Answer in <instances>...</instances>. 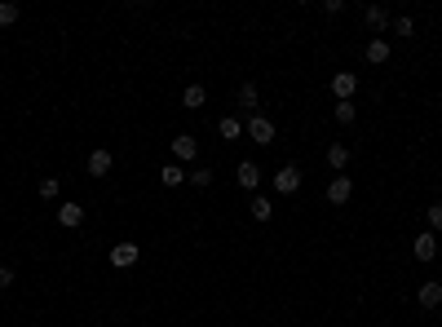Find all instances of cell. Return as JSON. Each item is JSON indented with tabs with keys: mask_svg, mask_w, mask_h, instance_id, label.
<instances>
[{
	"mask_svg": "<svg viewBox=\"0 0 442 327\" xmlns=\"http://www.w3.org/2000/svg\"><path fill=\"white\" fill-rule=\"evenodd\" d=\"M270 186H274V195H296V190H301V168H296V164H283L279 173L270 177Z\"/></svg>",
	"mask_w": 442,
	"mask_h": 327,
	"instance_id": "cell-1",
	"label": "cell"
},
{
	"mask_svg": "<svg viewBox=\"0 0 442 327\" xmlns=\"http://www.w3.org/2000/svg\"><path fill=\"white\" fill-rule=\"evenodd\" d=\"M244 133L257 142V146H270V142H274V133H279V128H274V119H270V115H261V111H257V115L244 124Z\"/></svg>",
	"mask_w": 442,
	"mask_h": 327,
	"instance_id": "cell-2",
	"label": "cell"
},
{
	"mask_svg": "<svg viewBox=\"0 0 442 327\" xmlns=\"http://www.w3.org/2000/svg\"><path fill=\"white\" fill-rule=\"evenodd\" d=\"M328 89H332V98H337V102H354L358 76H354V71H337V76L328 80Z\"/></svg>",
	"mask_w": 442,
	"mask_h": 327,
	"instance_id": "cell-3",
	"label": "cell"
},
{
	"mask_svg": "<svg viewBox=\"0 0 442 327\" xmlns=\"http://www.w3.org/2000/svg\"><path fill=\"white\" fill-rule=\"evenodd\" d=\"M199 160V142L190 133H177L173 137V164H195Z\"/></svg>",
	"mask_w": 442,
	"mask_h": 327,
	"instance_id": "cell-4",
	"label": "cell"
},
{
	"mask_svg": "<svg viewBox=\"0 0 442 327\" xmlns=\"http://www.w3.org/2000/svg\"><path fill=\"white\" fill-rule=\"evenodd\" d=\"M261 177H266V173H261V168H257L253 160H244V164H239V168H235V181H239V186H244V190H248V195H257V186H261Z\"/></svg>",
	"mask_w": 442,
	"mask_h": 327,
	"instance_id": "cell-5",
	"label": "cell"
},
{
	"mask_svg": "<svg viewBox=\"0 0 442 327\" xmlns=\"http://www.w3.org/2000/svg\"><path fill=\"white\" fill-rule=\"evenodd\" d=\"M411 257H416V261H434V257H438V235H434V230L416 235V244H411Z\"/></svg>",
	"mask_w": 442,
	"mask_h": 327,
	"instance_id": "cell-6",
	"label": "cell"
},
{
	"mask_svg": "<svg viewBox=\"0 0 442 327\" xmlns=\"http://www.w3.org/2000/svg\"><path fill=\"white\" fill-rule=\"evenodd\" d=\"M137 257H142L137 244H115V248H111V265H115V270H128V265H137Z\"/></svg>",
	"mask_w": 442,
	"mask_h": 327,
	"instance_id": "cell-7",
	"label": "cell"
},
{
	"mask_svg": "<svg viewBox=\"0 0 442 327\" xmlns=\"http://www.w3.org/2000/svg\"><path fill=\"white\" fill-rule=\"evenodd\" d=\"M350 195H354V181L350 177H332L328 181V203H350Z\"/></svg>",
	"mask_w": 442,
	"mask_h": 327,
	"instance_id": "cell-8",
	"label": "cell"
},
{
	"mask_svg": "<svg viewBox=\"0 0 442 327\" xmlns=\"http://www.w3.org/2000/svg\"><path fill=\"white\" fill-rule=\"evenodd\" d=\"M345 164H350V146H345V142H328V168L341 177Z\"/></svg>",
	"mask_w": 442,
	"mask_h": 327,
	"instance_id": "cell-9",
	"label": "cell"
},
{
	"mask_svg": "<svg viewBox=\"0 0 442 327\" xmlns=\"http://www.w3.org/2000/svg\"><path fill=\"white\" fill-rule=\"evenodd\" d=\"M363 22H367L372 31H385L393 18H389V9H385V5H367V9H363Z\"/></svg>",
	"mask_w": 442,
	"mask_h": 327,
	"instance_id": "cell-10",
	"label": "cell"
},
{
	"mask_svg": "<svg viewBox=\"0 0 442 327\" xmlns=\"http://www.w3.org/2000/svg\"><path fill=\"white\" fill-rule=\"evenodd\" d=\"M363 58H367L372 67L389 62V40H380V35H372V40H367V49H363Z\"/></svg>",
	"mask_w": 442,
	"mask_h": 327,
	"instance_id": "cell-11",
	"label": "cell"
},
{
	"mask_svg": "<svg viewBox=\"0 0 442 327\" xmlns=\"http://www.w3.org/2000/svg\"><path fill=\"white\" fill-rule=\"evenodd\" d=\"M111 168H115V155L111 151H93L89 155V177H106Z\"/></svg>",
	"mask_w": 442,
	"mask_h": 327,
	"instance_id": "cell-12",
	"label": "cell"
},
{
	"mask_svg": "<svg viewBox=\"0 0 442 327\" xmlns=\"http://www.w3.org/2000/svg\"><path fill=\"white\" fill-rule=\"evenodd\" d=\"M204 102H208V89H204V84H186V93H182V106H186V111H199Z\"/></svg>",
	"mask_w": 442,
	"mask_h": 327,
	"instance_id": "cell-13",
	"label": "cell"
},
{
	"mask_svg": "<svg viewBox=\"0 0 442 327\" xmlns=\"http://www.w3.org/2000/svg\"><path fill=\"white\" fill-rule=\"evenodd\" d=\"M416 301H420L425 310H438V305H442V283H420V292H416Z\"/></svg>",
	"mask_w": 442,
	"mask_h": 327,
	"instance_id": "cell-14",
	"label": "cell"
},
{
	"mask_svg": "<svg viewBox=\"0 0 442 327\" xmlns=\"http://www.w3.org/2000/svg\"><path fill=\"white\" fill-rule=\"evenodd\" d=\"M80 221H85V208H80V203H62V208H58V226L76 230Z\"/></svg>",
	"mask_w": 442,
	"mask_h": 327,
	"instance_id": "cell-15",
	"label": "cell"
},
{
	"mask_svg": "<svg viewBox=\"0 0 442 327\" xmlns=\"http://www.w3.org/2000/svg\"><path fill=\"white\" fill-rule=\"evenodd\" d=\"M212 177H217V173H212L208 164H195V168H190V173H186V181H190V186H195V190H208V186H212Z\"/></svg>",
	"mask_w": 442,
	"mask_h": 327,
	"instance_id": "cell-16",
	"label": "cell"
},
{
	"mask_svg": "<svg viewBox=\"0 0 442 327\" xmlns=\"http://www.w3.org/2000/svg\"><path fill=\"white\" fill-rule=\"evenodd\" d=\"M239 133H244V119H239V115H221V119H217V137H226V142H235Z\"/></svg>",
	"mask_w": 442,
	"mask_h": 327,
	"instance_id": "cell-17",
	"label": "cell"
},
{
	"mask_svg": "<svg viewBox=\"0 0 442 327\" xmlns=\"http://www.w3.org/2000/svg\"><path fill=\"white\" fill-rule=\"evenodd\" d=\"M160 181H164L169 190H177V186L186 181V168H182V164H164V168H160Z\"/></svg>",
	"mask_w": 442,
	"mask_h": 327,
	"instance_id": "cell-18",
	"label": "cell"
},
{
	"mask_svg": "<svg viewBox=\"0 0 442 327\" xmlns=\"http://www.w3.org/2000/svg\"><path fill=\"white\" fill-rule=\"evenodd\" d=\"M248 212H253L257 221H270V217H274V203H270L266 195H253V203H248Z\"/></svg>",
	"mask_w": 442,
	"mask_h": 327,
	"instance_id": "cell-19",
	"label": "cell"
},
{
	"mask_svg": "<svg viewBox=\"0 0 442 327\" xmlns=\"http://www.w3.org/2000/svg\"><path fill=\"white\" fill-rule=\"evenodd\" d=\"M239 106H248V111L257 115V84L248 80V84H239Z\"/></svg>",
	"mask_w": 442,
	"mask_h": 327,
	"instance_id": "cell-20",
	"label": "cell"
},
{
	"mask_svg": "<svg viewBox=\"0 0 442 327\" xmlns=\"http://www.w3.org/2000/svg\"><path fill=\"white\" fill-rule=\"evenodd\" d=\"M332 115H337V124H354V119H358V106H354V102H337V111H332Z\"/></svg>",
	"mask_w": 442,
	"mask_h": 327,
	"instance_id": "cell-21",
	"label": "cell"
},
{
	"mask_svg": "<svg viewBox=\"0 0 442 327\" xmlns=\"http://www.w3.org/2000/svg\"><path fill=\"white\" fill-rule=\"evenodd\" d=\"M18 22V5L14 0H0V27H14Z\"/></svg>",
	"mask_w": 442,
	"mask_h": 327,
	"instance_id": "cell-22",
	"label": "cell"
},
{
	"mask_svg": "<svg viewBox=\"0 0 442 327\" xmlns=\"http://www.w3.org/2000/svg\"><path fill=\"white\" fill-rule=\"evenodd\" d=\"M58 190H62V181H58V177H44L40 181V199H58Z\"/></svg>",
	"mask_w": 442,
	"mask_h": 327,
	"instance_id": "cell-23",
	"label": "cell"
},
{
	"mask_svg": "<svg viewBox=\"0 0 442 327\" xmlns=\"http://www.w3.org/2000/svg\"><path fill=\"white\" fill-rule=\"evenodd\" d=\"M425 217H429V230H434V235H442V203H434Z\"/></svg>",
	"mask_w": 442,
	"mask_h": 327,
	"instance_id": "cell-24",
	"label": "cell"
},
{
	"mask_svg": "<svg viewBox=\"0 0 442 327\" xmlns=\"http://www.w3.org/2000/svg\"><path fill=\"white\" fill-rule=\"evenodd\" d=\"M393 31H398V35H411V31H416V22H411L407 14H398V18H393Z\"/></svg>",
	"mask_w": 442,
	"mask_h": 327,
	"instance_id": "cell-25",
	"label": "cell"
},
{
	"mask_svg": "<svg viewBox=\"0 0 442 327\" xmlns=\"http://www.w3.org/2000/svg\"><path fill=\"white\" fill-rule=\"evenodd\" d=\"M0 287H5V292L14 287V265H0Z\"/></svg>",
	"mask_w": 442,
	"mask_h": 327,
	"instance_id": "cell-26",
	"label": "cell"
}]
</instances>
